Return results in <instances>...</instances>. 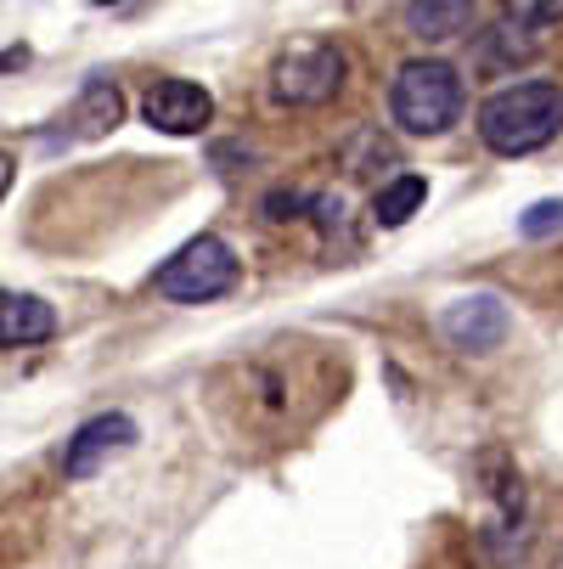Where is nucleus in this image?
<instances>
[{"instance_id":"7","label":"nucleus","mask_w":563,"mask_h":569,"mask_svg":"<svg viewBox=\"0 0 563 569\" xmlns=\"http://www.w3.org/2000/svg\"><path fill=\"white\" fill-rule=\"evenodd\" d=\"M130 446H135V418H124V412H102V418H91L86 429L68 440V451H62V473H68V479H91V473H102L113 457H124Z\"/></svg>"},{"instance_id":"5","label":"nucleus","mask_w":563,"mask_h":569,"mask_svg":"<svg viewBox=\"0 0 563 569\" xmlns=\"http://www.w3.org/2000/svg\"><path fill=\"white\" fill-rule=\"evenodd\" d=\"M237 277H243V266H237L231 242L214 237V231H203V237L187 242L175 260H164V266L152 271V288L164 293V299H175V305H209V299L231 293Z\"/></svg>"},{"instance_id":"2","label":"nucleus","mask_w":563,"mask_h":569,"mask_svg":"<svg viewBox=\"0 0 563 569\" xmlns=\"http://www.w3.org/2000/svg\"><path fill=\"white\" fill-rule=\"evenodd\" d=\"M557 130H563V91L552 79H524V86H507L479 108V141L502 158L541 152Z\"/></svg>"},{"instance_id":"13","label":"nucleus","mask_w":563,"mask_h":569,"mask_svg":"<svg viewBox=\"0 0 563 569\" xmlns=\"http://www.w3.org/2000/svg\"><path fill=\"white\" fill-rule=\"evenodd\" d=\"M519 231L524 237H546V231H563V198L552 203H535V209H524V220H519Z\"/></svg>"},{"instance_id":"4","label":"nucleus","mask_w":563,"mask_h":569,"mask_svg":"<svg viewBox=\"0 0 563 569\" xmlns=\"http://www.w3.org/2000/svg\"><path fill=\"white\" fill-rule=\"evenodd\" d=\"M344 79H350V57H344L339 40H293L271 62V102L315 113L344 91Z\"/></svg>"},{"instance_id":"14","label":"nucleus","mask_w":563,"mask_h":569,"mask_svg":"<svg viewBox=\"0 0 563 569\" xmlns=\"http://www.w3.org/2000/svg\"><path fill=\"white\" fill-rule=\"evenodd\" d=\"M12 176H18V158H12L7 147H0V198L12 192Z\"/></svg>"},{"instance_id":"1","label":"nucleus","mask_w":563,"mask_h":569,"mask_svg":"<svg viewBox=\"0 0 563 569\" xmlns=\"http://www.w3.org/2000/svg\"><path fill=\"white\" fill-rule=\"evenodd\" d=\"M333 400V356L304 339H277L214 378V412L260 446H288Z\"/></svg>"},{"instance_id":"11","label":"nucleus","mask_w":563,"mask_h":569,"mask_svg":"<svg viewBox=\"0 0 563 569\" xmlns=\"http://www.w3.org/2000/svg\"><path fill=\"white\" fill-rule=\"evenodd\" d=\"M423 198H429V181H423V176H394V181L372 198V214H378V226H406V220L423 209Z\"/></svg>"},{"instance_id":"3","label":"nucleus","mask_w":563,"mask_h":569,"mask_svg":"<svg viewBox=\"0 0 563 569\" xmlns=\"http://www.w3.org/2000/svg\"><path fill=\"white\" fill-rule=\"evenodd\" d=\"M389 113L406 136H440L462 113V73L440 57H418L394 73L389 86Z\"/></svg>"},{"instance_id":"8","label":"nucleus","mask_w":563,"mask_h":569,"mask_svg":"<svg viewBox=\"0 0 563 569\" xmlns=\"http://www.w3.org/2000/svg\"><path fill=\"white\" fill-rule=\"evenodd\" d=\"M445 339L456 350H496L507 339V305L491 299V293H473V299H456L445 310Z\"/></svg>"},{"instance_id":"9","label":"nucleus","mask_w":563,"mask_h":569,"mask_svg":"<svg viewBox=\"0 0 563 569\" xmlns=\"http://www.w3.org/2000/svg\"><path fill=\"white\" fill-rule=\"evenodd\" d=\"M57 333V310L34 293H0V345L23 350V345H46Z\"/></svg>"},{"instance_id":"12","label":"nucleus","mask_w":563,"mask_h":569,"mask_svg":"<svg viewBox=\"0 0 563 569\" xmlns=\"http://www.w3.org/2000/svg\"><path fill=\"white\" fill-rule=\"evenodd\" d=\"M406 23H412L423 40H451V34H462V29L473 23V7H412Z\"/></svg>"},{"instance_id":"10","label":"nucleus","mask_w":563,"mask_h":569,"mask_svg":"<svg viewBox=\"0 0 563 569\" xmlns=\"http://www.w3.org/2000/svg\"><path fill=\"white\" fill-rule=\"evenodd\" d=\"M119 113H124V97H119V86H108V79H91L86 91H79V102H73V113H68V136H102V130H113L119 124Z\"/></svg>"},{"instance_id":"6","label":"nucleus","mask_w":563,"mask_h":569,"mask_svg":"<svg viewBox=\"0 0 563 569\" xmlns=\"http://www.w3.org/2000/svg\"><path fill=\"white\" fill-rule=\"evenodd\" d=\"M141 119L164 136H198L214 119V97L203 86H192V79H158L141 97Z\"/></svg>"}]
</instances>
